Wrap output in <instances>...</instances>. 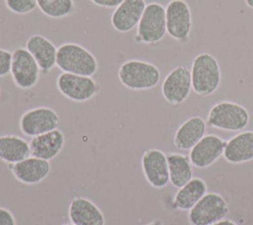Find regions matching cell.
<instances>
[{"instance_id": "cell-28", "label": "cell", "mask_w": 253, "mask_h": 225, "mask_svg": "<svg viewBox=\"0 0 253 225\" xmlns=\"http://www.w3.org/2000/svg\"><path fill=\"white\" fill-rule=\"evenodd\" d=\"M90 1L98 7L116 9L124 0H90Z\"/></svg>"}, {"instance_id": "cell-6", "label": "cell", "mask_w": 253, "mask_h": 225, "mask_svg": "<svg viewBox=\"0 0 253 225\" xmlns=\"http://www.w3.org/2000/svg\"><path fill=\"white\" fill-rule=\"evenodd\" d=\"M229 206L218 192H207L188 212L190 225H212L226 217Z\"/></svg>"}, {"instance_id": "cell-7", "label": "cell", "mask_w": 253, "mask_h": 225, "mask_svg": "<svg viewBox=\"0 0 253 225\" xmlns=\"http://www.w3.org/2000/svg\"><path fill=\"white\" fill-rule=\"evenodd\" d=\"M166 31L170 38L186 43L192 31L193 19L190 5L185 0H170L165 7Z\"/></svg>"}, {"instance_id": "cell-27", "label": "cell", "mask_w": 253, "mask_h": 225, "mask_svg": "<svg viewBox=\"0 0 253 225\" xmlns=\"http://www.w3.org/2000/svg\"><path fill=\"white\" fill-rule=\"evenodd\" d=\"M0 225H16V220L13 213L4 207L0 206Z\"/></svg>"}, {"instance_id": "cell-15", "label": "cell", "mask_w": 253, "mask_h": 225, "mask_svg": "<svg viewBox=\"0 0 253 225\" xmlns=\"http://www.w3.org/2000/svg\"><path fill=\"white\" fill-rule=\"evenodd\" d=\"M11 172L17 181L24 185H37L42 182L50 173V163L47 160L30 156L11 166Z\"/></svg>"}, {"instance_id": "cell-13", "label": "cell", "mask_w": 253, "mask_h": 225, "mask_svg": "<svg viewBox=\"0 0 253 225\" xmlns=\"http://www.w3.org/2000/svg\"><path fill=\"white\" fill-rule=\"evenodd\" d=\"M226 140L216 134H206L191 150L189 158L198 169H206L215 163L221 156Z\"/></svg>"}, {"instance_id": "cell-2", "label": "cell", "mask_w": 253, "mask_h": 225, "mask_svg": "<svg viewBox=\"0 0 253 225\" xmlns=\"http://www.w3.org/2000/svg\"><path fill=\"white\" fill-rule=\"evenodd\" d=\"M56 66L62 72L91 77L98 71L95 55L75 42H65L57 47Z\"/></svg>"}, {"instance_id": "cell-30", "label": "cell", "mask_w": 253, "mask_h": 225, "mask_svg": "<svg viewBox=\"0 0 253 225\" xmlns=\"http://www.w3.org/2000/svg\"><path fill=\"white\" fill-rule=\"evenodd\" d=\"M146 225H163V223L160 219H154V220L150 221L149 223H147Z\"/></svg>"}, {"instance_id": "cell-14", "label": "cell", "mask_w": 253, "mask_h": 225, "mask_svg": "<svg viewBox=\"0 0 253 225\" xmlns=\"http://www.w3.org/2000/svg\"><path fill=\"white\" fill-rule=\"evenodd\" d=\"M145 7V0H124L112 14L113 28L119 33L130 32L137 27Z\"/></svg>"}, {"instance_id": "cell-21", "label": "cell", "mask_w": 253, "mask_h": 225, "mask_svg": "<svg viewBox=\"0 0 253 225\" xmlns=\"http://www.w3.org/2000/svg\"><path fill=\"white\" fill-rule=\"evenodd\" d=\"M207 192V183L202 178H192L186 185L178 188L172 204L176 209L189 211Z\"/></svg>"}, {"instance_id": "cell-12", "label": "cell", "mask_w": 253, "mask_h": 225, "mask_svg": "<svg viewBox=\"0 0 253 225\" xmlns=\"http://www.w3.org/2000/svg\"><path fill=\"white\" fill-rule=\"evenodd\" d=\"M141 169L145 180L154 188H165L169 183L167 155L157 148H150L141 156Z\"/></svg>"}, {"instance_id": "cell-8", "label": "cell", "mask_w": 253, "mask_h": 225, "mask_svg": "<svg viewBox=\"0 0 253 225\" xmlns=\"http://www.w3.org/2000/svg\"><path fill=\"white\" fill-rule=\"evenodd\" d=\"M56 87L59 93L70 101L83 103L91 100L99 92L98 83L91 76L62 72L57 76Z\"/></svg>"}, {"instance_id": "cell-23", "label": "cell", "mask_w": 253, "mask_h": 225, "mask_svg": "<svg viewBox=\"0 0 253 225\" xmlns=\"http://www.w3.org/2000/svg\"><path fill=\"white\" fill-rule=\"evenodd\" d=\"M169 183L177 188L186 185L193 178V165L189 156L179 153L170 152L167 154Z\"/></svg>"}, {"instance_id": "cell-10", "label": "cell", "mask_w": 253, "mask_h": 225, "mask_svg": "<svg viewBox=\"0 0 253 225\" xmlns=\"http://www.w3.org/2000/svg\"><path fill=\"white\" fill-rule=\"evenodd\" d=\"M59 125L57 112L48 107H37L26 111L20 117L21 132L29 137L54 130Z\"/></svg>"}, {"instance_id": "cell-26", "label": "cell", "mask_w": 253, "mask_h": 225, "mask_svg": "<svg viewBox=\"0 0 253 225\" xmlns=\"http://www.w3.org/2000/svg\"><path fill=\"white\" fill-rule=\"evenodd\" d=\"M12 64V52L8 49L0 48V77L10 74Z\"/></svg>"}, {"instance_id": "cell-22", "label": "cell", "mask_w": 253, "mask_h": 225, "mask_svg": "<svg viewBox=\"0 0 253 225\" xmlns=\"http://www.w3.org/2000/svg\"><path fill=\"white\" fill-rule=\"evenodd\" d=\"M31 156L30 143L14 134L0 136V160L9 165L16 164Z\"/></svg>"}, {"instance_id": "cell-19", "label": "cell", "mask_w": 253, "mask_h": 225, "mask_svg": "<svg viewBox=\"0 0 253 225\" xmlns=\"http://www.w3.org/2000/svg\"><path fill=\"white\" fill-rule=\"evenodd\" d=\"M207 125V121L200 115L187 118L174 134V146L180 150H191L206 135Z\"/></svg>"}, {"instance_id": "cell-32", "label": "cell", "mask_w": 253, "mask_h": 225, "mask_svg": "<svg viewBox=\"0 0 253 225\" xmlns=\"http://www.w3.org/2000/svg\"><path fill=\"white\" fill-rule=\"evenodd\" d=\"M62 225H75V224H73V223H66V224H62Z\"/></svg>"}, {"instance_id": "cell-9", "label": "cell", "mask_w": 253, "mask_h": 225, "mask_svg": "<svg viewBox=\"0 0 253 225\" xmlns=\"http://www.w3.org/2000/svg\"><path fill=\"white\" fill-rule=\"evenodd\" d=\"M10 74L14 84L18 88L29 90L38 84L41 69L28 49L20 46L12 52Z\"/></svg>"}, {"instance_id": "cell-16", "label": "cell", "mask_w": 253, "mask_h": 225, "mask_svg": "<svg viewBox=\"0 0 253 225\" xmlns=\"http://www.w3.org/2000/svg\"><path fill=\"white\" fill-rule=\"evenodd\" d=\"M25 47L35 58L42 73L47 74L56 66L57 47L47 38L33 35L27 39Z\"/></svg>"}, {"instance_id": "cell-24", "label": "cell", "mask_w": 253, "mask_h": 225, "mask_svg": "<svg viewBox=\"0 0 253 225\" xmlns=\"http://www.w3.org/2000/svg\"><path fill=\"white\" fill-rule=\"evenodd\" d=\"M41 12L51 19H61L75 10L74 0H37Z\"/></svg>"}, {"instance_id": "cell-29", "label": "cell", "mask_w": 253, "mask_h": 225, "mask_svg": "<svg viewBox=\"0 0 253 225\" xmlns=\"http://www.w3.org/2000/svg\"><path fill=\"white\" fill-rule=\"evenodd\" d=\"M212 225H237V224H236L234 221L230 220V219L224 218V219H222V220H220V221H218V222L213 223Z\"/></svg>"}, {"instance_id": "cell-3", "label": "cell", "mask_w": 253, "mask_h": 225, "mask_svg": "<svg viewBox=\"0 0 253 225\" xmlns=\"http://www.w3.org/2000/svg\"><path fill=\"white\" fill-rule=\"evenodd\" d=\"M120 82L132 91H145L154 88L160 81V70L151 62L140 59H128L118 70Z\"/></svg>"}, {"instance_id": "cell-5", "label": "cell", "mask_w": 253, "mask_h": 225, "mask_svg": "<svg viewBox=\"0 0 253 225\" xmlns=\"http://www.w3.org/2000/svg\"><path fill=\"white\" fill-rule=\"evenodd\" d=\"M166 34L165 7L158 2L146 4L136 27L134 41L142 44H155L161 41Z\"/></svg>"}, {"instance_id": "cell-1", "label": "cell", "mask_w": 253, "mask_h": 225, "mask_svg": "<svg viewBox=\"0 0 253 225\" xmlns=\"http://www.w3.org/2000/svg\"><path fill=\"white\" fill-rule=\"evenodd\" d=\"M192 90L201 97L213 94L221 83V70L217 59L209 52L199 53L191 65Z\"/></svg>"}, {"instance_id": "cell-31", "label": "cell", "mask_w": 253, "mask_h": 225, "mask_svg": "<svg viewBox=\"0 0 253 225\" xmlns=\"http://www.w3.org/2000/svg\"><path fill=\"white\" fill-rule=\"evenodd\" d=\"M245 4H246L247 7H249L250 9H253V0H245Z\"/></svg>"}, {"instance_id": "cell-20", "label": "cell", "mask_w": 253, "mask_h": 225, "mask_svg": "<svg viewBox=\"0 0 253 225\" xmlns=\"http://www.w3.org/2000/svg\"><path fill=\"white\" fill-rule=\"evenodd\" d=\"M223 158L231 164L253 160V130H242L226 140Z\"/></svg>"}, {"instance_id": "cell-18", "label": "cell", "mask_w": 253, "mask_h": 225, "mask_svg": "<svg viewBox=\"0 0 253 225\" xmlns=\"http://www.w3.org/2000/svg\"><path fill=\"white\" fill-rule=\"evenodd\" d=\"M30 143L31 156L50 161L63 149L65 137L58 128L32 137Z\"/></svg>"}, {"instance_id": "cell-17", "label": "cell", "mask_w": 253, "mask_h": 225, "mask_svg": "<svg viewBox=\"0 0 253 225\" xmlns=\"http://www.w3.org/2000/svg\"><path fill=\"white\" fill-rule=\"evenodd\" d=\"M68 217L75 225H105L106 220L102 210L90 199L75 196L68 206Z\"/></svg>"}, {"instance_id": "cell-11", "label": "cell", "mask_w": 253, "mask_h": 225, "mask_svg": "<svg viewBox=\"0 0 253 225\" xmlns=\"http://www.w3.org/2000/svg\"><path fill=\"white\" fill-rule=\"evenodd\" d=\"M192 91L191 71L184 65L173 68L164 78L161 85V93L165 101L178 106L184 103Z\"/></svg>"}, {"instance_id": "cell-4", "label": "cell", "mask_w": 253, "mask_h": 225, "mask_svg": "<svg viewBox=\"0 0 253 225\" xmlns=\"http://www.w3.org/2000/svg\"><path fill=\"white\" fill-rule=\"evenodd\" d=\"M250 121L248 110L232 101H220L209 111L207 124L212 128L239 132L244 130Z\"/></svg>"}, {"instance_id": "cell-25", "label": "cell", "mask_w": 253, "mask_h": 225, "mask_svg": "<svg viewBox=\"0 0 253 225\" xmlns=\"http://www.w3.org/2000/svg\"><path fill=\"white\" fill-rule=\"evenodd\" d=\"M5 5L9 11L17 15L32 13L37 7V0H5Z\"/></svg>"}]
</instances>
